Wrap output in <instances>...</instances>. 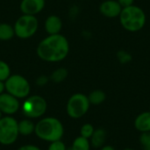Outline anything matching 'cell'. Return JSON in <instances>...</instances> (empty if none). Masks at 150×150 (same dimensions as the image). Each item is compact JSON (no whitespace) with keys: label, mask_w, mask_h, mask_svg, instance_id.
<instances>
[{"label":"cell","mask_w":150,"mask_h":150,"mask_svg":"<svg viewBox=\"0 0 150 150\" xmlns=\"http://www.w3.org/2000/svg\"><path fill=\"white\" fill-rule=\"evenodd\" d=\"M36 52L44 62H61L69 54V43L67 38L60 33L48 35L39 43Z\"/></svg>","instance_id":"1"},{"label":"cell","mask_w":150,"mask_h":150,"mask_svg":"<svg viewBox=\"0 0 150 150\" xmlns=\"http://www.w3.org/2000/svg\"><path fill=\"white\" fill-rule=\"evenodd\" d=\"M34 134L40 140L50 143L62 139L64 127L58 119L54 117H45L35 124Z\"/></svg>","instance_id":"2"},{"label":"cell","mask_w":150,"mask_h":150,"mask_svg":"<svg viewBox=\"0 0 150 150\" xmlns=\"http://www.w3.org/2000/svg\"><path fill=\"white\" fill-rule=\"evenodd\" d=\"M119 18L123 29L130 33L142 30L147 22V16L143 9L134 4L123 8Z\"/></svg>","instance_id":"3"},{"label":"cell","mask_w":150,"mask_h":150,"mask_svg":"<svg viewBox=\"0 0 150 150\" xmlns=\"http://www.w3.org/2000/svg\"><path fill=\"white\" fill-rule=\"evenodd\" d=\"M23 114L28 119H39L42 117L47 109V103L40 95L28 96L21 105Z\"/></svg>","instance_id":"4"},{"label":"cell","mask_w":150,"mask_h":150,"mask_svg":"<svg viewBox=\"0 0 150 150\" xmlns=\"http://www.w3.org/2000/svg\"><path fill=\"white\" fill-rule=\"evenodd\" d=\"M91 104L88 97L83 93H75L68 100L66 112L69 117L74 120L81 119L89 111Z\"/></svg>","instance_id":"5"},{"label":"cell","mask_w":150,"mask_h":150,"mask_svg":"<svg viewBox=\"0 0 150 150\" xmlns=\"http://www.w3.org/2000/svg\"><path fill=\"white\" fill-rule=\"evenodd\" d=\"M4 86L7 93L18 99L26 98L31 91L30 83L27 79L18 74L11 75L4 82Z\"/></svg>","instance_id":"6"},{"label":"cell","mask_w":150,"mask_h":150,"mask_svg":"<svg viewBox=\"0 0 150 150\" xmlns=\"http://www.w3.org/2000/svg\"><path fill=\"white\" fill-rule=\"evenodd\" d=\"M18 135V121L11 116H3L0 119V144L4 146L12 145Z\"/></svg>","instance_id":"7"},{"label":"cell","mask_w":150,"mask_h":150,"mask_svg":"<svg viewBox=\"0 0 150 150\" xmlns=\"http://www.w3.org/2000/svg\"><path fill=\"white\" fill-rule=\"evenodd\" d=\"M39 23L35 16L23 14L20 16L13 26L15 35L20 39H28L35 34Z\"/></svg>","instance_id":"8"},{"label":"cell","mask_w":150,"mask_h":150,"mask_svg":"<svg viewBox=\"0 0 150 150\" xmlns=\"http://www.w3.org/2000/svg\"><path fill=\"white\" fill-rule=\"evenodd\" d=\"M20 109V103L18 98L14 96L4 92L0 95V111L3 114L11 116Z\"/></svg>","instance_id":"9"},{"label":"cell","mask_w":150,"mask_h":150,"mask_svg":"<svg viewBox=\"0 0 150 150\" xmlns=\"http://www.w3.org/2000/svg\"><path fill=\"white\" fill-rule=\"evenodd\" d=\"M122 9L117 0H105L99 5V12L108 18H119Z\"/></svg>","instance_id":"10"},{"label":"cell","mask_w":150,"mask_h":150,"mask_svg":"<svg viewBox=\"0 0 150 150\" xmlns=\"http://www.w3.org/2000/svg\"><path fill=\"white\" fill-rule=\"evenodd\" d=\"M45 7V0H22L20 11L23 14L35 16Z\"/></svg>","instance_id":"11"},{"label":"cell","mask_w":150,"mask_h":150,"mask_svg":"<svg viewBox=\"0 0 150 150\" xmlns=\"http://www.w3.org/2000/svg\"><path fill=\"white\" fill-rule=\"evenodd\" d=\"M134 128L142 133L150 132V112H143L136 116L134 121Z\"/></svg>","instance_id":"12"},{"label":"cell","mask_w":150,"mask_h":150,"mask_svg":"<svg viewBox=\"0 0 150 150\" xmlns=\"http://www.w3.org/2000/svg\"><path fill=\"white\" fill-rule=\"evenodd\" d=\"M62 28V21L56 15H50L45 21V30L49 35L60 33Z\"/></svg>","instance_id":"13"},{"label":"cell","mask_w":150,"mask_h":150,"mask_svg":"<svg viewBox=\"0 0 150 150\" xmlns=\"http://www.w3.org/2000/svg\"><path fill=\"white\" fill-rule=\"evenodd\" d=\"M106 138H107V133L104 128H97L95 129L93 134L91 135V137L90 138V143L91 146L94 149H100L102 148L104 145H105V142H106Z\"/></svg>","instance_id":"14"},{"label":"cell","mask_w":150,"mask_h":150,"mask_svg":"<svg viewBox=\"0 0 150 150\" xmlns=\"http://www.w3.org/2000/svg\"><path fill=\"white\" fill-rule=\"evenodd\" d=\"M18 129L19 135L28 136L34 133L35 124L31 119H24L20 121H18Z\"/></svg>","instance_id":"15"},{"label":"cell","mask_w":150,"mask_h":150,"mask_svg":"<svg viewBox=\"0 0 150 150\" xmlns=\"http://www.w3.org/2000/svg\"><path fill=\"white\" fill-rule=\"evenodd\" d=\"M87 97L90 104L92 105H99L106 99V94L102 90H94Z\"/></svg>","instance_id":"16"},{"label":"cell","mask_w":150,"mask_h":150,"mask_svg":"<svg viewBox=\"0 0 150 150\" xmlns=\"http://www.w3.org/2000/svg\"><path fill=\"white\" fill-rule=\"evenodd\" d=\"M15 35L14 28L10 24H0V40H9Z\"/></svg>","instance_id":"17"},{"label":"cell","mask_w":150,"mask_h":150,"mask_svg":"<svg viewBox=\"0 0 150 150\" xmlns=\"http://www.w3.org/2000/svg\"><path fill=\"white\" fill-rule=\"evenodd\" d=\"M91 146L88 139L78 136L73 141L70 150H91Z\"/></svg>","instance_id":"18"},{"label":"cell","mask_w":150,"mask_h":150,"mask_svg":"<svg viewBox=\"0 0 150 150\" xmlns=\"http://www.w3.org/2000/svg\"><path fill=\"white\" fill-rule=\"evenodd\" d=\"M68 74L69 73H68L67 69H65V68H59V69H55V70H54L52 72L49 79L52 82L55 83H59L63 82L67 78Z\"/></svg>","instance_id":"19"},{"label":"cell","mask_w":150,"mask_h":150,"mask_svg":"<svg viewBox=\"0 0 150 150\" xmlns=\"http://www.w3.org/2000/svg\"><path fill=\"white\" fill-rule=\"evenodd\" d=\"M94 131H95V128L91 124H90V123L83 124L80 128V136L90 140V138L93 134Z\"/></svg>","instance_id":"20"},{"label":"cell","mask_w":150,"mask_h":150,"mask_svg":"<svg viewBox=\"0 0 150 150\" xmlns=\"http://www.w3.org/2000/svg\"><path fill=\"white\" fill-rule=\"evenodd\" d=\"M10 76H11V69L9 65L5 62L0 60V81L5 82Z\"/></svg>","instance_id":"21"},{"label":"cell","mask_w":150,"mask_h":150,"mask_svg":"<svg viewBox=\"0 0 150 150\" xmlns=\"http://www.w3.org/2000/svg\"><path fill=\"white\" fill-rule=\"evenodd\" d=\"M142 150H150V132L142 133L139 138Z\"/></svg>","instance_id":"22"},{"label":"cell","mask_w":150,"mask_h":150,"mask_svg":"<svg viewBox=\"0 0 150 150\" xmlns=\"http://www.w3.org/2000/svg\"><path fill=\"white\" fill-rule=\"evenodd\" d=\"M117 56H118L119 61L122 64H127L129 62H131V60H132V55L129 53H127V51H125V50L119 51L118 54H117Z\"/></svg>","instance_id":"23"},{"label":"cell","mask_w":150,"mask_h":150,"mask_svg":"<svg viewBox=\"0 0 150 150\" xmlns=\"http://www.w3.org/2000/svg\"><path fill=\"white\" fill-rule=\"evenodd\" d=\"M47 150H67V148L65 143L62 140H60V141L50 142Z\"/></svg>","instance_id":"24"},{"label":"cell","mask_w":150,"mask_h":150,"mask_svg":"<svg viewBox=\"0 0 150 150\" xmlns=\"http://www.w3.org/2000/svg\"><path fill=\"white\" fill-rule=\"evenodd\" d=\"M49 81V78L46 76H40L37 78L36 80V83L39 86H44L47 83V82Z\"/></svg>","instance_id":"25"},{"label":"cell","mask_w":150,"mask_h":150,"mask_svg":"<svg viewBox=\"0 0 150 150\" xmlns=\"http://www.w3.org/2000/svg\"><path fill=\"white\" fill-rule=\"evenodd\" d=\"M17 150H41L39 147L33 145V144H26V145H23L21 147H19Z\"/></svg>","instance_id":"26"},{"label":"cell","mask_w":150,"mask_h":150,"mask_svg":"<svg viewBox=\"0 0 150 150\" xmlns=\"http://www.w3.org/2000/svg\"><path fill=\"white\" fill-rule=\"evenodd\" d=\"M117 1L120 4V6L122 8H126V7L131 6L134 3V0H117Z\"/></svg>","instance_id":"27"},{"label":"cell","mask_w":150,"mask_h":150,"mask_svg":"<svg viewBox=\"0 0 150 150\" xmlns=\"http://www.w3.org/2000/svg\"><path fill=\"white\" fill-rule=\"evenodd\" d=\"M99 150H116L111 145H104L102 148H100Z\"/></svg>","instance_id":"28"},{"label":"cell","mask_w":150,"mask_h":150,"mask_svg":"<svg viewBox=\"0 0 150 150\" xmlns=\"http://www.w3.org/2000/svg\"><path fill=\"white\" fill-rule=\"evenodd\" d=\"M5 91V86H4V82L0 81V95L2 93H4V91Z\"/></svg>","instance_id":"29"},{"label":"cell","mask_w":150,"mask_h":150,"mask_svg":"<svg viewBox=\"0 0 150 150\" xmlns=\"http://www.w3.org/2000/svg\"><path fill=\"white\" fill-rule=\"evenodd\" d=\"M123 150H135V149H132V148H126L125 149H123Z\"/></svg>","instance_id":"30"},{"label":"cell","mask_w":150,"mask_h":150,"mask_svg":"<svg viewBox=\"0 0 150 150\" xmlns=\"http://www.w3.org/2000/svg\"><path fill=\"white\" fill-rule=\"evenodd\" d=\"M3 115H4V114H3V112H2L0 111V119H1L2 117H3Z\"/></svg>","instance_id":"31"},{"label":"cell","mask_w":150,"mask_h":150,"mask_svg":"<svg viewBox=\"0 0 150 150\" xmlns=\"http://www.w3.org/2000/svg\"><path fill=\"white\" fill-rule=\"evenodd\" d=\"M149 112H150V105H149Z\"/></svg>","instance_id":"32"}]
</instances>
